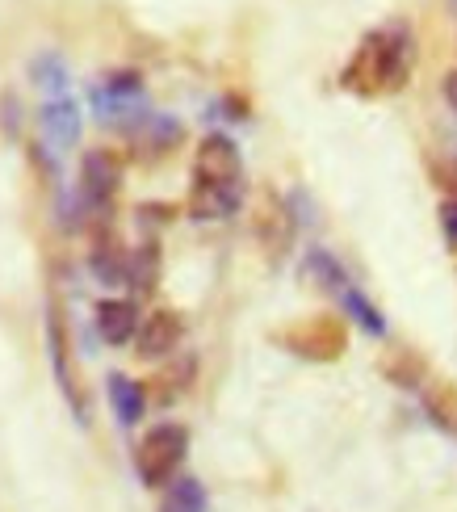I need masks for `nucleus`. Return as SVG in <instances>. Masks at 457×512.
<instances>
[{
  "label": "nucleus",
  "mask_w": 457,
  "mask_h": 512,
  "mask_svg": "<svg viewBox=\"0 0 457 512\" xmlns=\"http://www.w3.org/2000/svg\"><path fill=\"white\" fill-rule=\"evenodd\" d=\"M89 269L101 286H126L130 282V256L114 231H101L97 236V244L89 252Z\"/></svg>",
  "instance_id": "nucleus-11"
},
{
  "label": "nucleus",
  "mask_w": 457,
  "mask_h": 512,
  "mask_svg": "<svg viewBox=\"0 0 457 512\" xmlns=\"http://www.w3.org/2000/svg\"><path fill=\"white\" fill-rule=\"evenodd\" d=\"M424 412H428V420L437 424L441 433H449V437H457V382H449V378H437V382H424Z\"/></svg>",
  "instance_id": "nucleus-13"
},
{
  "label": "nucleus",
  "mask_w": 457,
  "mask_h": 512,
  "mask_svg": "<svg viewBox=\"0 0 457 512\" xmlns=\"http://www.w3.org/2000/svg\"><path fill=\"white\" fill-rule=\"evenodd\" d=\"M411 63H416V38H411L403 21H390V26L361 38L357 55L348 59V68L340 72V84L361 97L399 93L411 76Z\"/></svg>",
  "instance_id": "nucleus-1"
},
{
  "label": "nucleus",
  "mask_w": 457,
  "mask_h": 512,
  "mask_svg": "<svg viewBox=\"0 0 457 512\" xmlns=\"http://www.w3.org/2000/svg\"><path fill=\"white\" fill-rule=\"evenodd\" d=\"M30 76H34L38 89H42V93H51V97H63V89H68V80H72L68 63H63L55 51H42V55H34V63H30Z\"/></svg>",
  "instance_id": "nucleus-20"
},
{
  "label": "nucleus",
  "mask_w": 457,
  "mask_h": 512,
  "mask_svg": "<svg viewBox=\"0 0 457 512\" xmlns=\"http://www.w3.org/2000/svg\"><path fill=\"white\" fill-rule=\"evenodd\" d=\"M38 126H42V147L55 156H63L68 147L80 139V110L72 97H51L38 110Z\"/></svg>",
  "instance_id": "nucleus-8"
},
{
  "label": "nucleus",
  "mask_w": 457,
  "mask_h": 512,
  "mask_svg": "<svg viewBox=\"0 0 457 512\" xmlns=\"http://www.w3.org/2000/svg\"><path fill=\"white\" fill-rule=\"evenodd\" d=\"M139 307L130 298H101L97 303V332L105 345H130L139 336Z\"/></svg>",
  "instance_id": "nucleus-10"
},
{
  "label": "nucleus",
  "mask_w": 457,
  "mask_h": 512,
  "mask_svg": "<svg viewBox=\"0 0 457 512\" xmlns=\"http://www.w3.org/2000/svg\"><path fill=\"white\" fill-rule=\"evenodd\" d=\"M181 336H185L181 315H177V311H168V307H160V311L143 315L139 336H135V353H139V357H164V353H177Z\"/></svg>",
  "instance_id": "nucleus-9"
},
{
  "label": "nucleus",
  "mask_w": 457,
  "mask_h": 512,
  "mask_svg": "<svg viewBox=\"0 0 457 512\" xmlns=\"http://www.w3.org/2000/svg\"><path fill=\"white\" fill-rule=\"evenodd\" d=\"M382 374L395 382V387L403 391H424V382H428V361L416 353V349H390L382 357Z\"/></svg>",
  "instance_id": "nucleus-14"
},
{
  "label": "nucleus",
  "mask_w": 457,
  "mask_h": 512,
  "mask_svg": "<svg viewBox=\"0 0 457 512\" xmlns=\"http://www.w3.org/2000/svg\"><path fill=\"white\" fill-rule=\"evenodd\" d=\"M277 340L298 357H311V361H336L348 345L344 336V319L336 315H311V319H298L286 332H277Z\"/></svg>",
  "instance_id": "nucleus-3"
},
{
  "label": "nucleus",
  "mask_w": 457,
  "mask_h": 512,
  "mask_svg": "<svg viewBox=\"0 0 457 512\" xmlns=\"http://www.w3.org/2000/svg\"><path fill=\"white\" fill-rule=\"evenodd\" d=\"M307 273L315 277L323 290H332V294H344L348 286H353V277L344 273V265L336 261L328 248H311V252H307Z\"/></svg>",
  "instance_id": "nucleus-17"
},
{
  "label": "nucleus",
  "mask_w": 457,
  "mask_h": 512,
  "mask_svg": "<svg viewBox=\"0 0 457 512\" xmlns=\"http://www.w3.org/2000/svg\"><path fill=\"white\" fill-rule=\"evenodd\" d=\"M441 177H445V185H449V198H457V164H445Z\"/></svg>",
  "instance_id": "nucleus-24"
},
{
  "label": "nucleus",
  "mask_w": 457,
  "mask_h": 512,
  "mask_svg": "<svg viewBox=\"0 0 457 512\" xmlns=\"http://www.w3.org/2000/svg\"><path fill=\"white\" fill-rule=\"evenodd\" d=\"M294 231H298V223H294V215H290V206L281 202L277 194H260L256 215H252V236H256V244L265 248L273 261H281V256L290 252V244H294Z\"/></svg>",
  "instance_id": "nucleus-5"
},
{
  "label": "nucleus",
  "mask_w": 457,
  "mask_h": 512,
  "mask_svg": "<svg viewBox=\"0 0 457 512\" xmlns=\"http://www.w3.org/2000/svg\"><path fill=\"white\" fill-rule=\"evenodd\" d=\"M160 512H206V487L198 479H189V475L172 479L168 492H164Z\"/></svg>",
  "instance_id": "nucleus-21"
},
{
  "label": "nucleus",
  "mask_w": 457,
  "mask_h": 512,
  "mask_svg": "<svg viewBox=\"0 0 457 512\" xmlns=\"http://www.w3.org/2000/svg\"><path fill=\"white\" fill-rule=\"evenodd\" d=\"M441 93H445V101H449V110L457 114V68H453V72H445V80H441Z\"/></svg>",
  "instance_id": "nucleus-23"
},
{
  "label": "nucleus",
  "mask_w": 457,
  "mask_h": 512,
  "mask_svg": "<svg viewBox=\"0 0 457 512\" xmlns=\"http://www.w3.org/2000/svg\"><path fill=\"white\" fill-rule=\"evenodd\" d=\"M105 391H110V403H114V416L122 424H139L143 408H147V395L135 378H126V374H110V382H105Z\"/></svg>",
  "instance_id": "nucleus-16"
},
{
  "label": "nucleus",
  "mask_w": 457,
  "mask_h": 512,
  "mask_svg": "<svg viewBox=\"0 0 457 512\" xmlns=\"http://www.w3.org/2000/svg\"><path fill=\"white\" fill-rule=\"evenodd\" d=\"M193 185H244V160L227 135H206L193 156Z\"/></svg>",
  "instance_id": "nucleus-4"
},
{
  "label": "nucleus",
  "mask_w": 457,
  "mask_h": 512,
  "mask_svg": "<svg viewBox=\"0 0 457 512\" xmlns=\"http://www.w3.org/2000/svg\"><path fill=\"white\" fill-rule=\"evenodd\" d=\"M122 189V164L114 152H84L80 160V194L84 202H89L93 215H101V210H110L114 194Z\"/></svg>",
  "instance_id": "nucleus-6"
},
{
  "label": "nucleus",
  "mask_w": 457,
  "mask_h": 512,
  "mask_svg": "<svg viewBox=\"0 0 457 512\" xmlns=\"http://www.w3.org/2000/svg\"><path fill=\"white\" fill-rule=\"evenodd\" d=\"M47 349H51V366H55L59 387H63V395H68V403L76 408V416H80V424H84V420H89V403H84V391H80L76 370L68 366V332H63V319H59V307H55V303L47 307Z\"/></svg>",
  "instance_id": "nucleus-7"
},
{
  "label": "nucleus",
  "mask_w": 457,
  "mask_h": 512,
  "mask_svg": "<svg viewBox=\"0 0 457 512\" xmlns=\"http://www.w3.org/2000/svg\"><path fill=\"white\" fill-rule=\"evenodd\" d=\"M340 307H344V315L353 319L361 332H369V336H386V319H382V311L369 303V298H365L357 286H348V290L340 294Z\"/></svg>",
  "instance_id": "nucleus-19"
},
{
  "label": "nucleus",
  "mask_w": 457,
  "mask_h": 512,
  "mask_svg": "<svg viewBox=\"0 0 457 512\" xmlns=\"http://www.w3.org/2000/svg\"><path fill=\"white\" fill-rule=\"evenodd\" d=\"M185 450H189V433L185 424H156L147 429L139 450H135V471L147 487H168L177 479V466L185 462Z\"/></svg>",
  "instance_id": "nucleus-2"
},
{
  "label": "nucleus",
  "mask_w": 457,
  "mask_h": 512,
  "mask_svg": "<svg viewBox=\"0 0 457 512\" xmlns=\"http://www.w3.org/2000/svg\"><path fill=\"white\" fill-rule=\"evenodd\" d=\"M244 206V185H193L189 215L193 219H231Z\"/></svg>",
  "instance_id": "nucleus-12"
},
{
  "label": "nucleus",
  "mask_w": 457,
  "mask_h": 512,
  "mask_svg": "<svg viewBox=\"0 0 457 512\" xmlns=\"http://www.w3.org/2000/svg\"><path fill=\"white\" fill-rule=\"evenodd\" d=\"M126 286L139 298L156 294V286H160V244L156 240H143L135 252H130V282Z\"/></svg>",
  "instance_id": "nucleus-15"
},
{
  "label": "nucleus",
  "mask_w": 457,
  "mask_h": 512,
  "mask_svg": "<svg viewBox=\"0 0 457 512\" xmlns=\"http://www.w3.org/2000/svg\"><path fill=\"white\" fill-rule=\"evenodd\" d=\"M177 139H181V126L172 122V118H164V114H151V118L139 126V131H135V143H143V147H147L143 156H151V160L164 156Z\"/></svg>",
  "instance_id": "nucleus-18"
},
{
  "label": "nucleus",
  "mask_w": 457,
  "mask_h": 512,
  "mask_svg": "<svg viewBox=\"0 0 457 512\" xmlns=\"http://www.w3.org/2000/svg\"><path fill=\"white\" fill-rule=\"evenodd\" d=\"M449 9H453V13H457V0H449Z\"/></svg>",
  "instance_id": "nucleus-25"
},
{
  "label": "nucleus",
  "mask_w": 457,
  "mask_h": 512,
  "mask_svg": "<svg viewBox=\"0 0 457 512\" xmlns=\"http://www.w3.org/2000/svg\"><path fill=\"white\" fill-rule=\"evenodd\" d=\"M437 215H441V231H445L449 248L457 252V198H445V202H441V210H437Z\"/></svg>",
  "instance_id": "nucleus-22"
}]
</instances>
